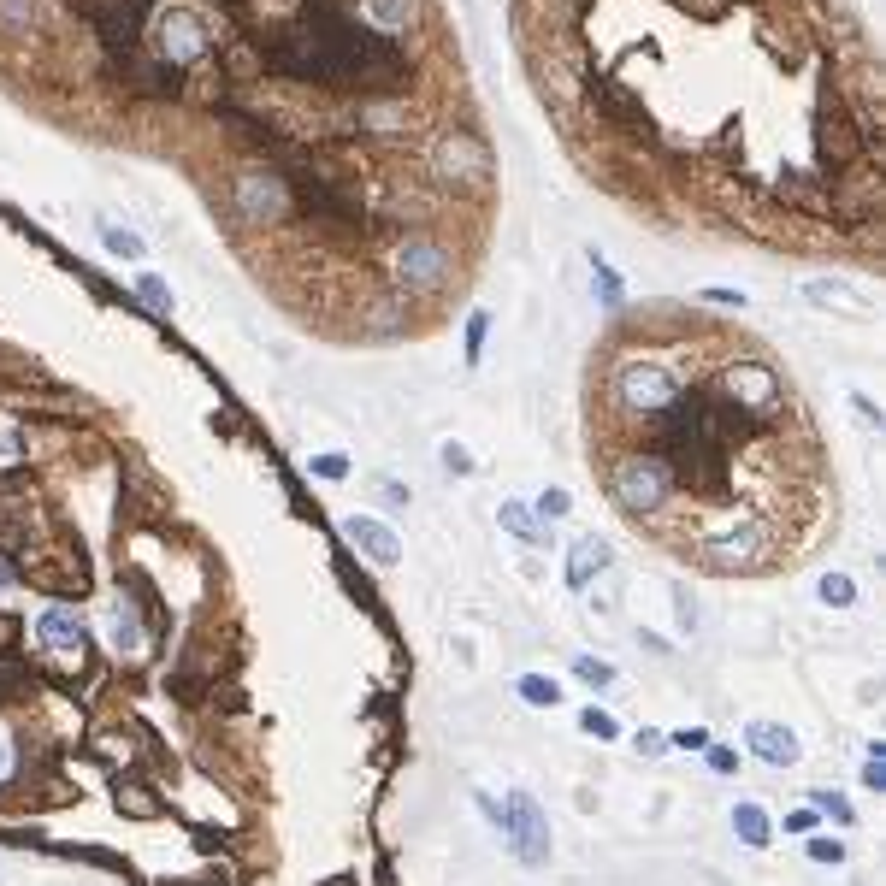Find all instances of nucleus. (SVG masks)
<instances>
[{"label": "nucleus", "instance_id": "nucleus-1", "mask_svg": "<svg viewBox=\"0 0 886 886\" xmlns=\"http://www.w3.org/2000/svg\"><path fill=\"white\" fill-rule=\"evenodd\" d=\"M514 6L568 148L638 213L875 260L881 83L845 0Z\"/></svg>", "mask_w": 886, "mask_h": 886}, {"label": "nucleus", "instance_id": "nucleus-2", "mask_svg": "<svg viewBox=\"0 0 886 886\" xmlns=\"http://www.w3.org/2000/svg\"><path fill=\"white\" fill-rule=\"evenodd\" d=\"M591 420L609 497L633 520L668 526L692 491L703 497L692 544L709 568H751L768 550L757 520H727L721 508L727 491H739V473L762 491V479L810 443L792 384L762 343L674 308L609 331Z\"/></svg>", "mask_w": 886, "mask_h": 886}, {"label": "nucleus", "instance_id": "nucleus-3", "mask_svg": "<svg viewBox=\"0 0 886 886\" xmlns=\"http://www.w3.org/2000/svg\"><path fill=\"white\" fill-rule=\"evenodd\" d=\"M503 833H508V845H514V857L526 863V869H538V863H550V822H544V810L526 798V792H514L503 804Z\"/></svg>", "mask_w": 886, "mask_h": 886}, {"label": "nucleus", "instance_id": "nucleus-4", "mask_svg": "<svg viewBox=\"0 0 886 886\" xmlns=\"http://www.w3.org/2000/svg\"><path fill=\"white\" fill-rule=\"evenodd\" d=\"M343 532H349V538H355V544H361V550H367V556H373L379 568H396V562H402V544H396V532H390L384 520H367V514H355V520H349Z\"/></svg>", "mask_w": 886, "mask_h": 886}, {"label": "nucleus", "instance_id": "nucleus-5", "mask_svg": "<svg viewBox=\"0 0 886 886\" xmlns=\"http://www.w3.org/2000/svg\"><path fill=\"white\" fill-rule=\"evenodd\" d=\"M751 751H757L762 762H774V768H786V762H798V733L792 727H774V721H757L751 733Z\"/></svg>", "mask_w": 886, "mask_h": 886}, {"label": "nucleus", "instance_id": "nucleus-6", "mask_svg": "<svg viewBox=\"0 0 886 886\" xmlns=\"http://www.w3.org/2000/svg\"><path fill=\"white\" fill-rule=\"evenodd\" d=\"M603 568H609V544H603V538H573L568 585H579V591H585V585H591V579H597Z\"/></svg>", "mask_w": 886, "mask_h": 886}, {"label": "nucleus", "instance_id": "nucleus-7", "mask_svg": "<svg viewBox=\"0 0 886 886\" xmlns=\"http://www.w3.org/2000/svg\"><path fill=\"white\" fill-rule=\"evenodd\" d=\"M36 633H42V644H54V650H71V644L83 638V627H77V615H65V609H48V615L36 621Z\"/></svg>", "mask_w": 886, "mask_h": 886}, {"label": "nucleus", "instance_id": "nucleus-8", "mask_svg": "<svg viewBox=\"0 0 886 886\" xmlns=\"http://www.w3.org/2000/svg\"><path fill=\"white\" fill-rule=\"evenodd\" d=\"M733 833H739L745 845H768V816H762V804H739V810H733Z\"/></svg>", "mask_w": 886, "mask_h": 886}, {"label": "nucleus", "instance_id": "nucleus-9", "mask_svg": "<svg viewBox=\"0 0 886 886\" xmlns=\"http://www.w3.org/2000/svg\"><path fill=\"white\" fill-rule=\"evenodd\" d=\"M573 674H579L591 692H609V686H615V662H597V656H579V662H573Z\"/></svg>", "mask_w": 886, "mask_h": 886}, {"label": "nucleus", "instance_id": "nucleus-10", "mask_svg": "<svg viewBox=\"0 0 886 886\" xmlns=\"http://www.w3.org/2000/svg\"><path fill=\"white\" fill-rule=\"evenodd\" d=\"M101 243H107V249L119 254V260H142V237H136V231H119V225H101Z\"/></svg>", "mask_w": 886, "mask_h": 886}, {"label": "nucleus", "instance_id": "nucleus-11", "mask_svg": "<svg viewBox=\"0 0 886 886\" xmlns=\"http://www.w3.org/2000/svg\"><path fill=\"white\" fill-rule=\"evenodd\" d=\"M503 526H508V532H514V538H526V544H544V532H538V520H532L526 508L503 503Z\"/></svg>", "mask_w": 886, "mask_h": 886}, {"label": "nucleus", "instance_id": "nucleus-12", "mask_svg": "<svg viewBox=\"0 0 886 886\" xmlns=\"http://www.w3.org/2000/svg\"><path fill=\"white\" fill-rule=\"evenodd\" d=\"M520 697L538 703V709H556V680H544V674H520Z\"/></svg>", "mask_w": 886, "mask_h": 886}, {"label": "nucleus", "instance_id": "nucleus-13", "mask_svg": "<svg viewBox=\"0 0 886 886\" xmlns=\"http://www.w3.org/2000/svg\"><path fill=\"white\" fill-rule=\"evenodd\" d=\"M579 727H585L591 739H615V733H621V727H615V721H609L603 709H585V715H579Z\"/></svg>", "mask_w": 886, "mask_h": 886}, {"label": "nucleus", "instance_id": "nucleus-14", "mask_svg": "<svg viewBox=\"0 0 886 886\" xmlns=\"http://www.w3.org/2000/svg\"><path fill=\"white\" fill-rule=\"evenodd\" d=\"M851 597H857V591H851V579H845V573H833V579H822V603H839V609H845Z\"/></svg>", "mask_w": 886, "mask_h": 886}, {"label": "nucleus", "instance_id": "nucleus-15", "mask_svg": "<svg viewBox=\"0 0 886 886\" xmlns=\"http://www.w3.org/2000/svg\"><path fill=\"white\" fill-rule=\"evenodd\" d=\"M816 804H822V810L833 816V822H851V804H845L839 792H816Z\"/></svg>", "mask_w": 886, "mask_h": 886}, {"label": "nucleus", "instance_id": "nucleus-16", "mask_svg": "<svg viewBox=\"0 0 886 886\" xmlns=\"http://www.w3.org/2000/svg\"><path fill=\"white\" fill-rule=\"evenodd\" d=\"M881 780H886V757H881V751H869V762H863V786H875V792H881Z\"/></svg>", "mask_w": 886, "mask_h": 886}, {"label": "nucleus", "instance_id": "nucleus-17", "mask_svg": "<svg viewBox=\"0 0 886 886\" xmlns=\"http://www.w3.org/2000/svg\"><path fill=\"white\" fill-rule=\"evenodd\" d=\"M314 473H319V479H343V473H349V461H343V455H319Z\"/></svg>", "mask_w": 886, "mask_h": 886}, {"label": "nucleus", "instance_id": "nucleus-18", "mask_svg": "<svg viewBox=\"0 0 886 886\" xmlns=\"http://www.w3.org/2000/svg\"><path fill=\"white\" fill-rule=\"evenodd\" d=\"M810 857H816V863H839L845 851H839V839H810Z\"/></svg>", "mask_w": 886, "mask_h": 886}, {"label": "nucleus", "instance_id": "nucleus-19", "mask_svg": "<svg viewBox=\"0 0 886 886\" xmlns=\"http://www.w3.org/2000/svg\"><path fill=\"white\" fill-rule=\"evenodd\" d=\"M142 296H148V302H154V308H172V290H166V284H160V278H142Z\"/></svg>", "mask_w": 886, "mask_h": 886}, {"label": "nucleus", "instance_id": "nucleus-20", "mask_svg": "<svg viewBox=\"0 0 886 886\" xmlns=\"http://www.w3.org/2000/svg\"><path fill=\"white\" fill-rule=\"evenodd\" d=\"M538 508H544V514L556 520V514H568V497H562V491H544V503H538Z\"/></svg>", "mask_w": 886, "mask_h": 886}, {"label": "nucleus", "instance_id": "nucleus-21", "mask_svg": "<svg viewBox=\"0 0 886 886\" xmlns=\"http://www.w3.org/2000/svg\"><path fill=\"white\" fill-rule=\"evenodd\" d=\"M786 827H792V833H810V827H816V810H792Z\"/></svg>", "mask_w": 886, "mask_h": 886}, {"label": "nucleus", "instance_id": "nucleus-22", "mask_svg": "<svg viewBox=\"0 0 886 886\" xmlns=\"http://www.w3.org/2000/svg\"><path fill=\"white\" fill-rule=\"evenodd\" d=\"M703 751H709V762H715V768H721V774H727V768H733V762H739V757H733V751H721V745H703Z\"/></svg>", "mask_w": 886, "mask_h": 886}, {"label": "nucleus", "instance_id": "nucleus-23", "mask_svg": "<svg viewBox=\"0 0 886 886\" xmlns=\"http://www.w3.org/2000/svg\"><path fill=\"white\" fill-rule=\"evenodd\" d=\"M0 762H6V757H0Z\"/></svg>", "mask_w": 886, "mask_h": 886}]
</instances>
